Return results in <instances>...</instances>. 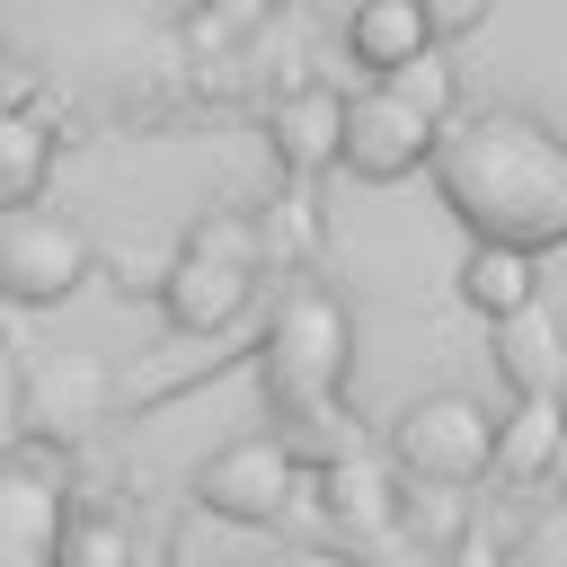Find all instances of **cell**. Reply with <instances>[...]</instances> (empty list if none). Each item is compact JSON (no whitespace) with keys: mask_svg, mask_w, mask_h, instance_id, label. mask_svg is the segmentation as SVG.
I'll list each match as a JSON object with an SVG mask.
<instances>
[{"mask_svg":"<svg viewBox=\"0 0 567 567\" xmlns=\"http://www.w3.org/2000/svg\"><path fill=\"white\" fill-rule=\"evenodd\" d=\"M434 177L470 239H567V142L532 115H470L461 133H434Z\"/></svg>","mask_w":567,"mask_h":567,"instance_id":"cell-1","label":"cell"},{"mask_svg":"<svg viewBox=\"0 0 567 567\" xmlns=\"http://www.w3.org/2000/svg\"><path fill=\"white\" fill-rule=\"evenodd\" d=\"M346 381H354V319H346V301L319 292V284L284 292V310L266 328V399L292 425H319Z\"/></svg>","mask_w":567,"mask_h":567,"instance_id":"cell-2","label":"cell"},{"mask_svg":"<svg viewBox=\"0 0 567 567\" xmlns=\"http://www.w3.org/2000/svg\"><path fill=\"white\" fill-rule=\"evenodd\" d=\"M257 266H266V248H257L248 221H195L177 266L159 275V301H168V319L186 337H221L257 301Z\"/></svg>","mask_w":567,"mask_h":567,"instance_id":"cell-3","label":"cell"},{"mask_svg":"<svg viewBox=\"0 0 567 567\" xmlns=\"http://www.w3.org/2000/svg\"><path fill=\"white\" fill-rule=\"evenodd\" d=\"M487 452H496V416L470 390H425L390 425V470L416 487H470L487 478Z\"/></svg>","mask_w":567,"mask_h":567,"instance_id":"cell-4","label":"cell"},{"mask_svg":"<svg viewBox=\"0 0 567 567\" xmlns=\"http://www.w3.org/2000/svg\"><path fill=\"white\" fill-rule=\"evenodd\" d=\"M434 133H443V124H425V115H416L408 97H390L381 80L354 89V97H337V168L363 177V186L416 177V168L434 159Z\"/></svg>","mask_w":567,"mask_h":567,"instance_id":"cell-5","label":"cell"},{"mask_svg":"<svg viewBox=\"0 0 567 567\" xmlns=\"http://www.w3.org/2000/svg\"><path fill=\"white\" fill-rule=\"evenodd\" d=\"M80 284H89V230H80V221L35 213V204L0 213V301L53 310V301H71Z\"/></svg>","mask_w":567,"mask_h":567,"instance_id":"cell-6","label":"cell"},{"mask_svg":"<svg viewBox=\"0 0 567 567\" xmlns=\"http://www.w3.org/2000/svg\"><path fill=\"white\" fill-rule=\"evenodd\" d=\"M292 496H301V452H292L284 434L221 443V452L195 470V505L221 514V523H284Z\"/></svg>","mask_w":567,"mask_h":567,"instance_id":"cell-7","label":"cell"},{"mask_svg":"<svg viewBox=\"0 0 567 567\" xmlns=\"http://www.w3.org/2000/svg\"><path fill=\"white\" fill-rule=\"evenodd\" d=\"M62 478H44L35 461H0V558H44L53 532H62Z\"/></svg>","mask_w":567,"mask_h":567,"instance_id":"cell-8","label":"cell"},{"mask_svg":"<svg viewBox=\"0 0 567 567\" xmlns=\"http://www.w3.org/2000/svg\"><path fill=\"white\" fill-rule=\"evenodd\" d=\"M461 301L478 319H514L540 301V248H514V239H470L461 257Z\"/></svg>","mask_w":567,"mask_h":567,"instance_id":"cell-9","label":"cell"},{"mask_svg":"<svg viewBox=\"0 0 567 567\" xmlns=\"http://www.w3.org/2000/svg\"><path fill=\"white\" fill-rule=\"evenodd\" d=\"M496 328V363L514 381V399H558L567 390V337L549 328V310H514V319H487Z\"/></svg>","mask_w":567,"mask_h":567,"instance_id":"cell-10","label":"cell"},{"mask_svg":"<svg viewBox=\"0 0 567 567\" xmlns=\"http://www.w3.org/2000/svg\"><path fill=\"white\" fill-rule=\"evenodd\" d=\"M434 44V27H425V0H354L346 9V53L381 80V71H399V62H416Z\"/></svg>","mask_w":567,"mask_h":567,"instance_id":"cell-11","label":"cell"},{"mask_svg":"<svg viewBox=\"0 0 567 567\" xmlns=\"http://www.w3.org/2000/svg\"><path fill=\"white\" fill-rule=\"evenodd\" d=\"M558 443H567V408H558V399H514V408L496 416V452H487V470L514 478V487H532V478H549Z\"/></svg>","mask_w":567,"mask_h":567,"instance_id":"cell-12","label":"cell"},{"mask_svg":"<svg viewBox=\"0 0 567 567\" xmlns=\"http://www.w3.org/2000/svg\"><path fill=\"white\" fill-rule=\"evenodd\" d=\"M319 496H328V514L354 532V540H381L390 523H399V496H390V470L381 461H363V452H337L328 470H319Z\"/></svg>","mask_w":567,"mask_h":567,"instance_id":"cell-13","label":"cell"},{"mask_svg":"<svg viewBox=\"0 0 567 567\" xmlns=\"http://www.w3.org/2000/svg\"><path fill=\"white\" fill-rule=\"evenodd\" d=\"M44 177H53V124H44L35 106H9V97H0V213L35 204Z\"/></svg>","mask_w":567,"mask_h":567,"instance_id":"cell-14","label":"cell"},{"mask_svg":"<svg viewBox=\"0 0 567 567\" xmlns=\"http://www.w3.org/2000/svg\"><path fill=\"white\" fill-rule=\"evenodd\" d=\"M44 567H133V532L115 514H62Z\"/></svg>","mask_w":567,"mask_h":567,"instance_id":"cell-15","label":"cell"},{"mask_svg":"<svg viewBox=\"0 0 567 567\" xmlns=\"http://www.w3.org/2000/svg\"><path fill=\"white\" fill-rule=\"evenodd\" d=\"M381 89L390 97H408L425 124H452V97H461V71L443 62V44H425L416 62H399V71H381Z\"/></svg>","mask_w":567,"mask_h":567,"instance_id":"cell-16","label":"cell"},{"mask_svg":"<svg viewBox=\"0 0 567 567\" xmlns=\"http://www.w3.org/2000/svg\"><path fill=\"white\" fill-rule=\"evenodd\" d=\"M275 151L292 159V168H319V159H337V97H301L292 115H275Z\"/></svg>","mask_w":567,"mask_h":567,"instance_id":"cell-17","label":"cell"},{"mask_svg":"<svg viewBox=\"0 0 567 567\" xmlns=\"http://www.w3.org/2000/svg\"><path fill=\"white\" fill-rule=\"evenodd\" d=\"M487 9H496V0H425V27H434V44H443V35L487 27Z\"/></svg>","mask_w":567,"mask_h":567,"instance_id":"cell-18","label":"cell"},{"mask_svg":"<svg viewBox=\"0 0 567 567\" xmlns=\"http://www.w3.org/2000/svg\"><path fill=\"white\" fill-rule=\"evenodd\" d=\"M434 567H505V549H496L487 532H461V540H452V549H443Z\"/></svg>","mask_w":567,"mask_h":567,"instance_id":"cell-19","label":"cell"},{"mask_svg":"<svg viewBox=\"0 0 567 567\" xmlns=\"http://www.w3.org/2000/svg\"><path fill=\"white\" fill-rule=\"evenodd\" d=\"M549 487H558V496H567V443H558V461H549Z\"/></svg>","mask_w":567,"mask_h":567,"instance_id":"cell-20","label":"cell"},{"mask_svg":"<svg viewBox=\"0 0 567 567\" xmlns=\"http://www.w3.org/2000/svg\"><path fill=\"white\" fill-rule=\"evenodd\" d=\"M0 567H27V558H0Z\"/></svg>","mask_w":567,"mask_h":567,"instance_id":"cell-21","label":"cell"},{"mask_svg":"<svg viewBox=\"0 0 567 567\" xmlns=\"http://www.w3.org/2000/svg\"><path fill=\"white\" fill-rule=\"evenodd\" d=\"M0 71H9V44H0Z\"/></svg>","mask_w":567,"mask_h":567,"instance_id":"cell-22","label":"cell"},{"mask_svg":"<svg viewBox=\"0 0 567 567\" xmlns=\"http://www.w3.org/2000/svg\"><path fill=\"white\" fill-rule=\"evenodd\" d=\"M558 408H567V390H558Z\"/></svg>","mask_w":567,"mask_h":567,"instance_id":"cell-23","label":"cell"}]
</instances>
